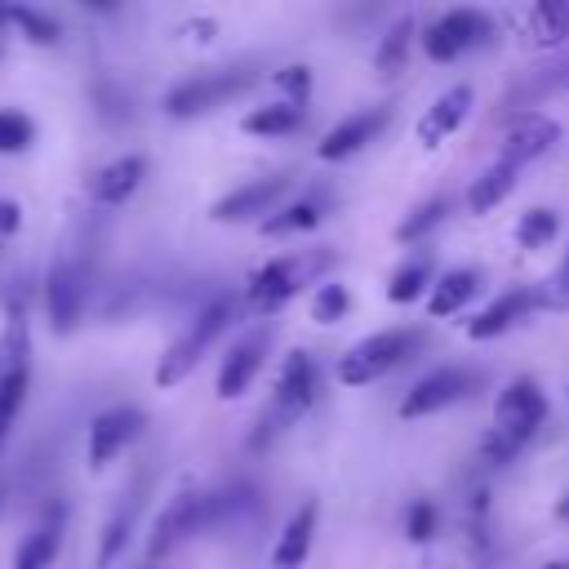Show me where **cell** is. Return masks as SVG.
I'll list each match as a JSON object with an SVG mask.
<instances>
[{"label": "cell", "instance_id": "6da1fadb", "mask_svg": "<svg viewBox=\"0 0 569 569\" xmlns=\"http://www.w3.org/2000/svg\"><path fill=\"white\" fill-rule=\"evenodd\" d=\"M542 418H547V396H542V387H538L533 378H511V382L498 391V400H493V422H489V431L480 436V458L493 462V467L511 462V458L538 436Z\"/></svg>", "mask_w": 569, "mask_h": 569}, {"label": "cell", "instance_id": "7a4b0ae2", "mask_svg": "<svg viewBox=\"0 0 569 569\" xmlns=\"http://www.w3.org/2000/svg\"><path fill=\"white\" fill-rule=\"evenodd\" d=\"M231 316H236V302L227 298V293H218L204 311H196V320L169 342V351L160 356V365H156V387L164 391V387H178L196 365H200V356L222 338V329L231 325Z\"/></svg>", "mask_w": 569, "mask_h": 569}, {"label": "cell", "instance_id": "3957f363", "mask_svg": "<svg viewBox=\"0 0 569 569\" xmlns=\"http://www.w3.org/2000/svg\"><path fill=\"white\" fill-rule=\"evenodd\" d=\"M418 342H422L418 329H378V333L360 338L356 347H347V351L338 356V369H333V373H338L342 387H373V382H382L396 365H405Z\"/></svg>", "mask_w": 569, "mask_h": 569}, {"label": "cell", "instance_id": "277c9868", "mask_svg": "<svg viewBox=\"0 0 569 569\" xmlns=\"http://www.w3.org/2000/svg\"><path fill=\"white\" fill-rule=\"evenodd\" d=\"M316 391H320V373H316V360L307 351H289L280 360V373H276V387H271V409L262 413V431L253 436V449L262 445V436L271 440L276 431L293 427L311 405H316Z\"/></svg>", "mask_w": 569, "mask_h": 569}, {"label": "cell", "instance_id": "5b68a950", "mask_svg": "<svg viewBox=\"0 0 569 569\" xmlns=\"http://www.w3.org/2000/svg\"><path fill=\"white\" fill-rule=\"evenodd\" d=\"M27 387H31V329L22 311H9V320L0 325V449L27 400Z\"/></svg>", "mask_w": 569, "mask_h": 569}, {"label": "cell", "instance_id": "8992f818", "mask_svg": "<svg viewBox=\"0 0 569 569\" xmlns=\"http://www.w3.org/2000/svg\"><path fill=\"white\" fill-rule=\"evenodd\" d=\"M209 493L196 489V485H182L169 493V502L160 507V516L151 520V533H147V565L164 560L169 551H178L191 533H200L209 525Z\"/></svg>", "mask_w": 569, "mask_h": 569}, {"label": "cell", "instance_id": "52a82bcc", "mask_svg": "<svg viewBox=\"0 0 569 569\" xmlns=\"http://www.w3.org/2000/svg\"><path fill=\"white\" fill-rule=\"evenodd\" d=\"M253 84V71L249 67H222V71H204V76H191L182 84H173L164 93V111L173 120H187V116H204L213 107H222L227 98H236L240 89Z\"/></svg>", "mask_w": 569, "mask_h": 569}, {"label": "cell", "instance_id": "ba28073f", "mask_svg": "<svg viewBox=\"0 0 569 569\" xmlns=\"http://www.w3.org/2000/svg\"><path fill=\"white\" fill-rule=\"evenodd\" d=\"M311 267H316V262H307V258H271V262H262V267L249 276V284H244V307H249L253 316H276L289 298L302 293Z\"/></svg>", "mask_w": 569, "mask_h": 569}, {"label": "cell", "instance_id": "9c48e42d", "mask_svg": "<svg viewBox=\"0 0 569 569\" xmlns=\"http://www.w3.org/2000/svg\"><path fill=\"white\" fill-rule=\"evenodd\" d=\"M485 31H489V18L485 13H476V9H449V13H440L422 31V53L431 62H453L467 49H476L485 40Z\"/></svg>", "mask_w": 569, "mask_h": 569}, {"label": "cell", "instance_id": "30bf717a", "mask_svg": "<svg viewBox=\"0 0 569 569\" xmlns=\"http://www.w3.org/2000/svg\"><path fill=\"white\" fill-rule=\"evenodd\" d=\"M84 298H89V276L76 258H62L49 267L44 280V307H49V325L53 333H71L84 316Z\"/></svg>", "mask_w": 569, "mask_h": 569}, {"label": "cell", "instance_id": "8fae6325", "mask_svg": "<svg viewBox=\"0 0 569 569\" xmlns=\"http://www.w3.org/2000/svg\"><path fill=\"white\" fill-rule=\"evenodd\" d=\"M471 387H476V373H467V369H453V365L431 369V373H422V378L405 391V400L396 405V413H400V418L440 413L445 405H458L462 396H471Z\"/></svg>", "mask_w": 569, "mask_h": 569}, {"label": "cell", "instance_id": "7c38bea8", "mask_svg": "<svg viewBox=\"0 0 569 569\" xmlns=\"http://www.w3.org/2000/svg\"><path fill=\"white\" fill-rule=\"evenodd\" d=\"M147 427V413L138 405H111L89 422V467L102 471L116 453H124Z\"/></svg>", "mask_w": 569, "mask_h": 569}, {"label": "cell", "instance_id": "4fadbf2b", "mask_svg": "<svg viewBox=\"0 0 569 569\" xmlns=\"http://www.w3.org/2000/svg\"><path fill=\"white\" fill-rule=\"evenodd\" d=\"M267 347H271V333L267 329H249L240 342H231V351L218 365V382H213L218 400H240L249 391V382L258 378V369L267 360Z\"/></svg>", "mask_w": 569, "mask_h": 569}, {"label": "cell", "instance_id": "5bb4252c", "mask_svg": "<svg viewBox=\"0 0 569 569\" xmlns=\"http://www.w3.org/2000/svg\"><path fill=\"white\" fill-rule=\"evenodd\" d=\"M289 187H293V178H289V173L253 178V182H244V187L227 191L222 200H213L209 218H213V222H244V218H258V213L267 218V213L276 209V200H280Z\"/></svg>", "mask_w": 569, "mask_h": 569}, {"label": "cell", "instance_id": "9a60e30c", "mask_svg": "<svg viewBox=\"0 0 569 569\" xmlns=\"http://www.w3.org/2000/svg\"><path fill=\"white\" fill-rule=\"evenodd\" d=\"M556 138H560V124L551 120V116H538V111H525V116H516L511 124H507V133H502V147H498V160H507V164H529V160H538V156H547L551 147H556Z\"/></svg>", "mask_w": 569, "mask_h": 569}, {"label": "cell", "instance_id": "2e32d148", "mask_svg": "<svg viewBox=\"0 0 569 569\" xmlns=\"http://www.w3.org/2000/svg\"><path fill=\"white\" fill-rule=\"evenodd\" d=\"M142 178H147V156L129 151V156L107 160V164L84 182V196H89L98 209H116V204H124V200L142 187Z\"/></svg>", "mask_w": 569, "mask_h": 569}, {"label": "cell", "instance_id": "e0dca14e", "mask_svg": "<svg viewBox=\"0 0 569 569\" xmlns=\"http://www.w3.org/2000/svg\"><path fill=\"white\" fill-rule=\"evenodd\" d=\"M533 307H538V289H507V293H498L489 307H480V311L467 320V338H471V342L502 338V333L516 329Z\"/></svg>", "mask_w": 569, "mask_h": 569}, {"label": "cell", "instance_id": "ac0fdd59", "mask_svg": "<svg viewBox=\"0 0 569 569\" xmlns=\"http://www.w3.org/2000/svg\"><path fill=\"white\" fill-rule=\"evenodd\" d=\"M387 116H391L387 107H369V111H356V116L338 120V124L316 142V156H320V160H347V156H356L365 142H373V138L382 133Z\"/></svg>", "mask_w": 569, "mask_h": 569}, {"label": "cell", "instance_id": "d6986e66", "mask_svg": "<svg viewBox=\"0 0 569 569\" xmlns=\"http://www.w3.org/2000/svg\"><path fill=\"white\" fill-rule=\"evenodd\" d=\"M467 111H471V84H453V89H445L422 116H418V142L422 147H440L462 120H467Z\"/></svg>", "mask_w": 569, "mask_h": 569}, {"label": "cell", "instance_id": "ffe728a7", "mask_svg": "<svg viewBox=\"0 0 569 569\" xmlns=\"http://www.w3.org/2000/svg\"><path fill=\"white\" fill-rule=\"evenodd\" d=\"M316 520H320V507L316 502H302L284 520V529H280V538L271 547V569H302L307 565L311 542H316Z\"/></svg>", "mask_w": 569, "mask_h": 569}, {"label": "cell", "instance_id": "44dd1931", "mask_svg": "<svg viewBox=\"0 0 569 569\" xmlns=\"http://www.w3.org/2000/svg\"><path fill=\"white\" fill-rule=\"evenodd\" d=\"M480 293V271L476 267H453L445 276H436L431 293H427V316H458L471 298Z\"/></svg>", "mask_w": 569, "mask_h": 569}, {"label": "cell", "instance_id": "7402d4cb", "mask_svg": "<svg viewBox=\"0 0 569 569\" xmlns=\"http://www.w3.org/2000/svg\"><path fill=\"white\" fill-rule=\"evenodd\" d=\"M302 120H307V102H289V98H280V102L253 107V111L240 120V129L253 133V138H280V133L302 129Z\"/></svg>", "mask_w": 569, "mask_h": 569}, {"label": "cell", "instance_id": "603a6c76", "mask_svg": "<svg viewBox=\"0 0 569 569\" xmlns=\"http://www.w3.org/2000/svg\"><path fill=\"white\" fill-rule=\"evenodd\" d=\"M516 178H520V169H516V164L493 160V164H489V169H480V178L467 187V209H471V213H489V209H498V204L516 191Z\"/></svg>", "mask_w": 569, "mask_h": 569}, {"label": "cell", "instance_id": "cb8c5ba5", "mask_svg": "<svg viewBox=\"0 0 569 569\" xmlns=\"http://www.w3.org/2000/svg\"><path fill=\"white\" fill-rule=\"evenodd\" d=\"M320 218H325V200H320V196H302V200H289L284 209H271V213L258 222V231L271 236V240H280V236H302V231H311Z\"/></svg>", "mask_w": 569, "mask_h": 569}, {"label": "cell", "instance_id": "d4e9b609", "mask_svg": "<svg viewBox=\"0 0 569 569\" xmlns=\"http://www.w3.org/2000/svg\"><path fill=\"white\" fill-rule=\"evenodd\" d=\"M58 551H62V520L49 516V520H40V525L18 542L13 569H53Z\"/></svg>", "mask_w": 569, "mask_h": 569}, {"label": "cell", "instance_id": "484cf974", "mask_svg": "<svg viewBox=\"0 0 569 569\" xmlns=\"http://www.w3.org/2000/svg\"><path fill=\"white\" fill-rule=\"evenodd\" d=\"M525 36L533 44H560L569 36V4L565 0H538L525 9Z\"/></svg>", "mask_w": 569, "mask_h": 569}, {"label": "cell", "instance_id": "4316f807", "mask_svg": "<svg viewBox=\"0 0 569 569\" xmlns=\"http://www.w3.org/2000/svg\"><path fill=\"white\" fill-rule=\"evenodd\" d=\"M431 284H436V280H431V258H409V262H400V267L391 271L387 298H391L396 307H405V302H418Z\"/></svg>", "mask_w": 569, "mask_h": 569}, {"label": "cell", "instance_id": "83f0119b", "mask_svg": "<svg viewBox=\"0 0 569 569\" xmlns=\"http://www.w3.org/2000/svg\"><path fill=\"white\" fill-rule=\"evenodd\" d=\"M409 44H413V18H396V22L387 27V36L378 40V49H373V67H378L382 76L405 71V62H409Z\"/></svg>", "mask_w": 569, "mask_h": 569}, {"label": "cell", "instance_id": "f1b7e54d", "mask_svg": "<svg viewBox=\"0 0 569 569\" xmlns=\"http://www.w3.org/2000/svg\"><path fill=\"white\" fill-rule=\"evenodd\" d=\"M556 231H560V213L556 209H525L520 218H516V244L520 249H542V244H551L556 240Z\"/></svg>", "mask_w": 569, "mask_h": 569}, {"label": "cell", "instance_id": "f546056e", "mask_svg": "<svg viewBox=\"0 0 569 569\" xmlns=\"http://www.w3.org/2000/svg\"><path fill=\"white\" fill-rule=\"evenodd\" d=\"M133 511H138V498H129L124 507H116V516L102 525V542H98V565H116L124 556V542H129V529H133Z\"/></svg>", "mask_w": 569, "mask_h": 569}, {"label": "cell", "instance_id": "4dcf8cb0", "mask_svg": "<svg viewBox=\"0 0 569 569\" xmlns=\"http://www.w3.org/2000/svg\"><path fill=\"white\" fill-rule=\"evenodd\" d=\"M445 213H449V200L445 196H431V200H422L405 222H396V240L400 244H413V240H422L427 231H436L440 222H445Z\"/></svg>", "mask_w": 569, "mask_h": 569}, {"label": "cell", "instance_id": "1f68e13d", "mask_svg": "<svg viewBox=\"0 0 569 569\" xmlns=\"http://www.w3.org/2000/svg\"><path fill=\"white\" fill-rule=\"evenodd\" d=\"M347 307H351L347 284H338V280L316 284V293H311V320H316V325H338V320L347 316Z\"/></svg>", "mask_w": 569, "mask_h": 569}, {"label": "cell", "instance_id": "d6a6232c", "mask_svg": "<svg viewBox=\"0 0 569 569\" xmlns=\"http://www.w3.org/2000/svg\"><path fill=\"white\" fill-rule=\"evenodd\" d=\"M9 22L31 40V44H53L58 40V22L31 4H9Z\"/></svg>", "mask_w": 569, "mask_h": 569}, {"label": "cell", "instance_id": "836d02e7", "mask_svg": "<svg viewBox=\"0 0 569 569\" xmlns=\"http://www.w3.org/2000/svg\"><path fill=\"white\" fill-rule=\"evenodd\" d=\"M31 138H36L31 116H22V111L4 107V111H0V156H18V151H27V147H31Z\"/></svg>", "mask_w": 569, "mask_h": 569}, {"label": "cell", "instance_id": "e575fe53", "mask_svg": "<svg viewBox=\"0 0 569 569\" xmlns=\"http://www.w3.org/2000/svg\"><path fill=\"white\" fill-rule=\"evenodd\" d=\"M538 307H547V311H569V253H565V262L542 280Z\"/></svg>", "mask_w": 569, "mask_h": 569}, {"label": "cell", "instance_id": "d590c367", "mask_svg": "<svg viewBox=\"0 0 569 569\" xmlns=\"http://www.w3.org/2000/svg\"><path fill=\"white\" fill-rule=\"evenodd\" d=\"M271 80H276V89H280L289 102H307V93H311V67H307V62H289V67H280Z\"/></svg>", "mask_w": 569, "mask_h": 569}, {"label": "cell", "instance_id": "8d00e7d4", "mask_svg": "<svg viewBox=\"0 0 569 569\" xmlns=\"http://www.w3.org/2000/svg\"><path fill=\"white\" fill-rule=\"evenodd\" d=\"M436 520H440V516H436V502L422 498V502L409 507V516H405V533H409L413 542H427V538L436 533Z\"/></svg>", "mask_w": 569, "mask_h": 569}, {"label": "cell", "instance_id": "74e56055", "mask_svg": "<svg viewBox=\"0 0 569 569\" xmlns=\"http://www.w3.org/2000/svg\"><path fill=\"white\" fill-rule=\"evenodd\" d=\"M22 227V209L18 200H0V236H13Z\"/></svg>", "mask_w": 569, "mask_h": 569}, {"label": "cell", "instance_id": "f35d334b", "mask_svg": "<svg viewBox=\"0 0 569 569\" xmlns=\"http://www.w3.org/2000/svg\"><path fill=\"white\" fill-rule=\"evenodd\" d=\"M547 569H569V560H556V565H547Z\"/></svg>", "mask_w": 569, "mask_h": 569}, {"label": "cell", "instance_id": "ab89813d", "mask_svg": "<svg viewBox=\"0 0 569 569\" xmlns=\"http://www.w3.org/2000/svg\"><path fill=\"white\" fill-rule=\"evenodd\" d=\"M142 569H156V565H142Z\"/></svg>", "mask_w": 569, "mask_h": 569}]
</instances>
